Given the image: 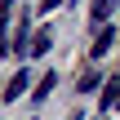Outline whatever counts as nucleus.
Masks as SVG:
<instances>
[{
  "label": "nucleus",
  "mask_w": 120,
  "mask_h": 120,
  "mask_svg": "<svg viewBox=\"0 0 120 120\" xmlns=\"http://www.w3.org/2000/svg\"><path fill=\"white\" fill-rule=\"evenodd\" d=\"M111 45H116V27H102V31H98V40L89 45V53H94V58H102Z\"/></svg>",
  "instance_id": "obj_1"
},
{
  "label": "nucleus",
  "mask_w": 120,
  "mask_h": 120,
  "mask_svg": "<svg viewBox=\"0 0 120 120\" xmlns=\"http://www.w3.org/2000/svg\"><path fill=\"white\" fill-rule=\"evenodd\" d=\"M49 45H53V36H49V31H36V36L27 40V53H31V58H40V53H49Z\"/></svg>",
  "instance_id": "obj_2"
},
{
  "label": "nucleus",
  "mask_w": 120,
  "mask_h": 120,
  "mask_svg": "<svg viewBox=\"0 0 120 120\" xmlns=\"http://www.w3.org/2000/svg\"><path fill=\"white\" fill-rule=\"evenodd\" d=\"M27 80H31V76H27V71H18V76H13V80L4 85V102H13V98H22V94H27Z\"/></svg>",
  "instance_id": "obj_3"
},
{
  "label": "nucleus",
  "mask_w": 120,
  "mask_h": 120,
  "mask_svg": "<svg viewBox=\"0 0 120 120\" xmlns=\"http://www.w3.org/2000/svg\"><path fill=\"white\" fill-rule=\"evenodd\" d=\"M111 107H120V80H111V85L102 89V116H107Z\"/></svg>",
  "instance_id": "obj_4"
},
{
  "label": "nucleus",
  "mask_w": 120,
  "mask_h": 120,
  "mask_svg": "<svg viewBox=\"0 0 120 120\" xmlns=\"http://www.w3.org/2000/svg\"><path fill=\"white\" fill-rule=\"evenodd\" d=\"M53 80H58L53 71H49V76H40V85H36V102H40V98H49V89H53Z\"/></svg>",
  "instance_id": "obj_5"
},
{
  "label": "nucleus",
  "mask_w": 120,
  "mask_h": 120,
  "mask_svg": "<svg viewBox=\"0 0 120 120\" xmlns=\"http://www.w3.org/2000/svg\"><path fill=\"white\" fill-rule=\"evenodd\" d=\"M107 13H111V0H94V22H98V27L107 22Z\"/></svg>",
  "instance_id": "obj_6"
},
{
  "label": "nucleus",
  "mask_w": 120,
  "mask_h": 120,
  "mask_svg": "<svg viewBox=\"0 0 120 120\" xmlns=\"http://www.w3.org/2000/svg\"><path fill=\"white\" fill-rule=\"evenodd\" d=\"M98 80H102V76H94V71H85V76H80V94H94V89H98Z\"/></svg>",
  "instance_id": "obj_7"
}]
</instances>
